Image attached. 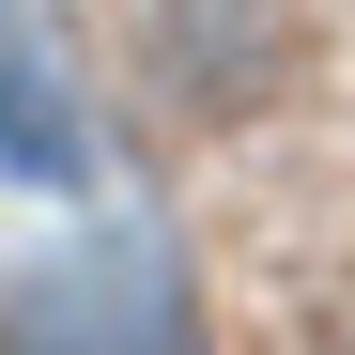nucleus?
<instances>
[{
	"label": "nucleus",
	"instance_id": "nucleus-1",
	"mask_svg": "<svg viewBox=\"0 0 355 355\" xmlns=\"http://www.w3.org/2000/svg\"><path fill=\"white\" fill-rule=\"evenodd\" d=\"M155 78L201 108V124H232V108H263L293 78V16L278 0H155Z\"/></svg>",
	"mask_w": 355,
	"mask_h": 355
},
{
	"label": "nucleus",
	"instance_id": "nucleus-3",
	"mask_svg": "<svg viewBox=\"0 0 355 355\" xmlns=\"http://www.w3.org/2000/svg\"><path fill=\"white\" fill-rule=\"evenodd\" d=\"M0 170L16 186H78L93 170V124H78V93H62V62H46L31 16H0Z\"/></svg>",
	"mask_w": 355,
	"mask_h": 355
},
{
	"label": "nucleus",
	"instance_id": "nucleus-2",
	"mask_svg": "<svg viewBox=\"0 0 355 355\" xmlns=\"http://www.w3.org/2000/svg\"><path fill=\"white\" fill-rule=\"evenodd\" d=\"M16 355H186V340H170V293L139 248H93L16 293Z\"/></svg>",
	"mask_w": 355,
	"mask_h": 355
}]
</instances>
